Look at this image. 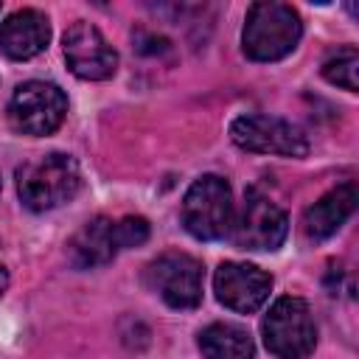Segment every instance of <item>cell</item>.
I'll use <instances>...</instances> for the list:
<instances>
[{
    "label": "cell",
    "mask_w": 359,
    "mask_h": 359,
    "mask_svg": "<svg viewBox=\"0 0 359 359\" xmlns=\"http://www.w3.org/2000/svg\"><path fill=\"white\" fill-rule=\"evenodd\" d=\"M230 140L244 151L258 154H283V157H306L309 140L300 126L275 118V115H241L230 123Z\"/></svg>",
    "instance_id": "7"
},
{
    "label": "cell",
    "mask_w": 359,
    "mask_h": 359,
    "mask_svg": "<svg viewBox=\"0 0 359 359\" xmlns=\"http://www.w3.org/2000/svg\"><path fill=\"white\" fill-rule=\"evenodd\" d=\"M303 36L300 14L289 3L261 0L247 11L241 45L252 62H278L289 56Z\"/></svg>",
    "instance_id": "2"
},
{
    "label": "cell",
    "mask_w": 359,
    "mask_h": 359,
    "mask_svg": "<svg viewBox=\"0 0 359 359\" xmlns=\"http://www.w3.org/2000/svg\"><path fill=\"white\" fill-rule=\"evenodd\" d=\"M356 73H359V53H356V48H339L337 53H331L325 62H323V76L331 81V84H337V87H342V90H348V93H356V87H359V81H356Z\"/></svg>",
    "instance_id": "15"
},
{
    "label": "cell",
    "mask_w": 359,
    "mask_h": 359,
    "mask_svg": "<svg viewBox=\"0 0 359 359\" xmlns=\"http://www.w3.org/2000/svg\"><path fill=\"white\" fill-rule=\"evenodd\" d=\"M146 283L171 306V309H196L202 303L205 269L188 252H163L146 269Z\"/></svg>",
    "instance_id": "8"
},
{
    "label": "cell",
    "mask_w": 359,
    "mask_h": 359,
    "mask_svg": "<svg viewBox=\"0 0 359 359\" xmlns=\"http://www.w3.org/2000/svg\"><path fill=\"white\" fill-rule=\"evenodd\" d=\"M286 233H289L286 213L269 196L258 191H247L244 205L230 227L233 244L250 252H275L283 244Z\"/></svg>",
    "instance_id": "6"
},
{
    "label": "cell",
    "mask_w": 359,
    "mask_h": 359,
    "mask_svg": "<svg viewBox=\"0 0 359 359\" xmlns=\"http://www.w3.org/2000/svg\"><path fill=\"white\" fill-rule=\"evenodd\" d=\"M118 236H121V247H137L149 238V222L143 216H123L118 219Z\"/></svg>",
    "instance_id": "16"
},
{
    "label": "cell",
    "mask_w": 359,
    "mask_h": 359,
    "mask_svg": "<svg viewBox=\"0 0 359 359\" xmlns=\"http://www.w3.org/2000/svg\"><path fill=\"white\" fill-rule=\"evenodd\" d=\"M264 345L278 359H306L317 345V325L303 297L283 294L264 317Z\"/></svg>",
    "instance_id": "4"
},
{
    "label": "cell",
    "mask_w": 359,
    "mask_h": 359,
    "mask_svg": "<svg viewBox=\"0 0 359 359\" xmlns=\"http://www.w3.org/2000/svg\"><path fill=\"white\" fill-rule=\"evenodd\" d=\"M182 224L199 241H219L233 227V191L219 174L191 182L182 199Z\"/></svg>",
    "instance_id": "3"
},
{
    "label": "cell",
    "mask_w": 359,
    "mask_h": 359,
    "mask_svg": "<svg viewBox=\"0 0 359 359\" xmlns=\"http://www.w3.org/2000/svg\"><path fill=\"white\" fill-rule=\"evenodd\" d=\"M50 42V22L36 8H20L0 25V50L8 59H31Z\"/></svg>",
    "instance_id": "12"
},
{
    "label": "cell",
    "mask_w": 359,
    "mask_h": 359,
    "mask_svg": "<svg viewBox=\"0 0 359 359\" xmlns=\"http://www.w3.org/2000/svg\"><path fill=\"white\" fill-rule=\"evenodd\" d=\"M213 289L222 306L250 314L264 306L272 289V278L258 269L255 264H238V261H224L216 275H213Z\"/></svg>",
    "instance_id": "10"
},
{
    "label": "cell",
    "mask_w": 359,
    "mask_h": 359,
    "mask_svg": "<svg viewBox=\"0 0 359 359\" xmlns=\"http://www.w3.org/2000/svg\"><path fill=\"white\" fill-rule=\"evenodd\" d=\"M199 351L205 359H252L255 345L247 328L236 323H213L199 334Z\"/></svg>",
    "instance_id": "14"
},
{
    "label": "cell",
    "mask_w": 359,
    "mask_h": 359,
    "mask_svg": "<svg viewBox=\"0 0 359 359\" xmlns=\"http://www.w3.org/2000/svg\"><path fill=\"white\" fill-rule=\"evenodd\" d=\"M81 188L79 163L70 154L50 151L39 154L17 168V194L22 205L34 213L53 210L70 202Z\"/></svg>",
    "instance_id": "1"
},
{
    "label": "cell",
    "mask_w": 359,
    "mask_h": 359,
    "mask_svg": "<svg viewBox=\"0 0 359 359\" xmlns=\"http://www.w3.org/2000/svg\"><path fill=\"white\" fill-rule=\"evenodd\" d=\"M6 286H8V272H6V266L0 264V294L6 292Z\"/></svg>",
    "instance_id": "17"
},
{
    "label": "cell",
    "mask_w": 359,
    "mask_h": 359,
    "mask_svg": "<svg viewBox=\"0 0 359 359\" xmlns=\"http://www.w3.org/2000/svg\"><path fill=\"white\" fill-rule=\"evenodd\" d=\"M67 112V98L53 81H25L8 101V121L20 135H50Z\"/></svg>",
    "instance_id": "5"
},
{
    "label": "cell",
    "mask_w": 359,
    "mask_h": 359,
    "mask_svg": "<svg viewBox=\"0 0 359 359\" xmlns=\"http://www.w3.org/2000/svg\"><path fill=\"white\" fill-rule=\"evenodd\" d=\"M121 236H118V222L107 216H95L84 222L73 238L67 241V258L76 269H93L109 264L121 252Z\"/></svg>",
    "instance_id": "11"
},
{
    "label": "cell",
    "mask_w": 359,
    "mask_h": 359,
    "mask_svg": "<svg viewBox=\"0 0 359 359\" xmlns=\"http://www.w3.org/2000/svg\"><path fill=\"white\" fill-rule=\"evenodd\" d=\"M65 59L73 76L87 81H104L118 70V53L93 22H73L62 36Z\"/></svg>",
    "instance_id": "9"
},
{
    "label": "cell",
    "mask_w": 359,
    "mask_h": 359,
    "mask_svg": "<svg viewBox=\"0 0 359 359\" xmlns=\"http://www.w3.org/2000/svg\"><path fill=\"white\" fill-rule=\"evenodd\" d=\"M353 208H356V185L353 182L337 185L334 191H328L323 199H317L306 210V216H303L306 236L314 238V241H323V238L334 236L345 224V219L353 213Z\"/></svg>",
    "instance_id": "13"
}]
</instances>
